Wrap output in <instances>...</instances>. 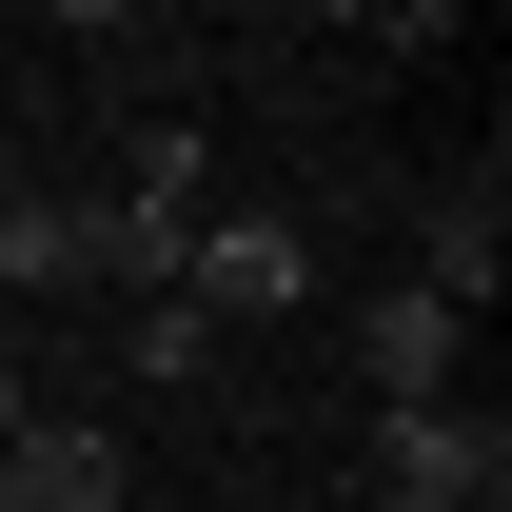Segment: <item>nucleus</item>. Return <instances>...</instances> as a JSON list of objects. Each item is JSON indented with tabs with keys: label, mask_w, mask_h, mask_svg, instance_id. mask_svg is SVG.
I'll list each match as a JSON object with an SVG mask.
<instances>
[{
	"label": "nucleus",
	"mask_w": 512,
	"mask_h": 512,
	"mask_svg": "<svg viewBox=\"0 0 512 512\" xmlns=\"http://www.w3.org/2000/svg\"><path fill=\"white\" fill-rule=\"evenodd\" d=\"M178 237H197V138L158 119V138H138V197H79V276H119V296H178Z\"/></svg>",
	"instance_id": "obj_1"
},
{
	"label": "nucleus",
	"mask_w": 512,
	"mask_h": 512,
	"mask_svg": "<svg viewBox=\"0 0 512 512\" xmlns=\"http://www.w3.org/2000/svg\"><path fill=\"white\" fill-rule=\"evenodd\" d=\"M512 493V434L473 414V394H434V414H375V512H493Z\"/></svg>",
	"instance_id": "obj_2"
},
{
	"label": "nucleus",
	"mask_w": 512,
	"mask_h": 512,
	"mask_svg": "<svg viewBox=\"0 0 512 512\" xmlns=\"http://www.w3.org/2000/svg\"><path fill=\"white\" fill-rule=\"evenodd\" d=\"M296 296H316V237H296V217H197L178 237V316H296Z\"/></svg>",
	"instance_id": "obj_3"
},
{
	"label": "nucleus",
	"mask_w": 512,
	"mask_h": 512,
	"mask_svg": "<svg viewBox=\"0 0 512 512\" xmlns=\"http://www.w3.org/2000/svg\"><path fill=\"white\" fill-rule=\"evenodd\" d=\"M119 493H138L119 414H20L0 434V512H119Z\"/></svg>",
	"instance_id": "obj_4"
},
{
	"label": "nucleus",
	"mask_w": 512,
	"mask_h": 512,
	"mask_svg": "<svg viewBox=\"0 0 512 512\" xmlns=\"http://www.w3.org/2000/svg\"><path fill=\"white\" fill-rule=\"evenodd\" d=\"M453 375H473V316H434V296L394 276L375 316H355V394H375V414H434Z\"/></svg>",
	"instance_id": "obj_5"
},
{
	"label": "nucleus",
	"mask_w": 512,
	"mask_h": 512,
	"mask_svg": "<svg viewBox=\"0 0 512 512\" xmlns=\"http://www.w3.org/2000/svg\"><path fill=\"white\" fill-rule=\"evenodd\" d=\"M493 276H512V217H493V178H453L434 217H414V296H434V316H473Z\"/></svg>",
	"instance_id": "obj_6"
},
{
	"label": "nucleus",
	"mask_w": 512,
	"mask_h": 512,
	"mask_svg": "<svg viewBox=\"0 0 512 512\" xmlns=\"http://www.w3.org/2000/svg\"><path fill=\"white\" fill-rule=\"evenodd\" d=\"M20 296H79V197H20L0 178V316Z\"/></svg>",
	"instance_id": "obj_7"
},
{
	"label": "nucleus",
	"mask_w": 512,
	"mask_h": 512,
	"mask_svg": "<svg viewBox=\"0 0 512 512\" xmlns=\"http://www.w3.org/2000/svg\"><path fill=\"white\" fill-rule=\"evenodd\" d=\"M119 375H138V394H197V375H217V316H178V296H138Z\"/></svg>",
	"instance_id": "obj_8"
},
{
	"label": "nucleus",
	"mask_w": 512,
	"mask_h": 512,
	"mask_svg": "<svg viewBox=\"0 0 512 512\" xmlns=\"http://www.w3.org/2000/svg\"><path fill=\"white\" fill-rule=\"evenodd\" d=\"M20 414H40V375H20V335H0V434H20Z\"/></svg>",
	"instance_id": "obj_9"
}]
</instances>
